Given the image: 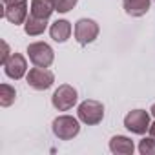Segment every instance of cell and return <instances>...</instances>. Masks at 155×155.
I'll return each instance as SVG.
<instances>
[{
  "instance_id": "21",
  "label": "cell",
  "mask_w": 155,
  "mask_h": 155,
  "mask_svg": "<svg viewBox=\"0 0 155 155\" xmlns=\"http://www.w3.org/2000/svg\"><path fill=\"white\" fill-rule=\"evenodd\" d=\"M150 113H151V115H153V117H155V102H153V104H151V108H150Z\"/></svg>"
},
{
  "instance_id": "5",
  "label": "cell",
  "mask_w": 155,
  "mask_h": 155,
  "mask_svg": "<svg viewBox=\"0 0 155 155\" xmlns=\"http://www.w3.org/2000/svg\"><path fill=\"white\" fill-rule=\"evenodd\" d=\"M26 82L31 90L35 91H46L49 90L53 84H55V73L48 68H40V66H35L28 71L26 75Z\"/></svg>"
},
{
  "instance_id": "16",
  "label": "cell",
  "mask_w": 155,
  "mask_h": 155,
  "mask_svg": "<svg viewBox=\"0 0 155 155\" xmlns=\"http://www.w3.org/2000/svg\"><path fill=\"white\" fill-rule=\"evenodd\" d=\"M139 153L140 155H155V139L144 137L139 140Z\"/></svg>"
},
{
  "instance_id": "20",
  "label": "cell",
  "mask_w": 155,
  "mask_h": 155,
  "mask_svg": "<svg viewBox=\"0 0 155 155\" xmlns=\"http://www.w3.org/2000/svg\"><path fill=\"white\" fill-rule=\"evenodd\" d=\"M18 0H2V6H9V4H15Z\"/></svg>"
},
{
  "instance_id": "14",
  "label": "cell",
  "mask_w": 155,
  "mask_h": 155,
  "mask_svg": "<svg viewBox=\"0 0 155 155\" xmlns=\"http://www.w3.org/2000/svg\"><path fill=\"white\" fill-rule=\"evenodd\" d=\"M29 13L35 17H40V18H49L55 13V6L51 0H31Z\"/></svg>"
},
{
  "instance_id": "18",
  "label": "cell",
  "mask_w": 155,
  "mask_h": 155,
  "mask_svg": "<svg viewBox=\"0 0 155 155\" xmlns=\"http://www.w3.org/2000/svg\"><path fill=\"white\" fill-rule=\"evenodd\" d=\"M11 55H13V51H11L9 44H8L6 40H2V55H0V64H4V62H6Z\"/></svg>"
},
{
  "instance_id": "10",
  "label": "cell",
  "mask_w": 155,
  "mask_h": 155,
  "mask_svg": "<svg viewBox=\"0 0 155 155\" xmlns=\"http://www.w3.org/2000/svg\"><path fill=\"white\" fill-rule=\"evenodd\" d=\"M71 33H73V26H71V22L66 20V18H58V20H55V22L49 26V37H51L55 42H58V44L68 42L69 37H71Z\"/></svg>"
},
{
  "instance_id": "17",
  "label": "cell",
  "mask_w": 155,
  "mask_h": 155,
  "mask_svg": "<svg viewBox=\"0 0 155 155\" xmlns=\"http://www.w3.org/2000/svg\"><path fill=\"white\" fill-rule=\"evenodd\" d=\"M53 6H55V11L58 13H69L77 4H79V0H51Z\"/></svg>"
},
{
  "instance_id": "6",
  "label": "cell",
  "mask_w": 155,
  "mask_h": 155,
  "mask_svg": "<svg viewBox=\"0 0 155 155\" xmlns=\"http://www.w3.org/2000/svg\"><path fill=\"white\" fill-rule=\"evenodd\" d=\"M99 31H101V28H99L97 20H93V18H79L73 28L75 40L81 46H88V44L95 42L99 37Z\"/></svg>"
},
{
  "instance_id": "12",
  "label": "cell",
  "mask_w": 155,
  "mask_h": 155,
  "mask_svg": "<svg viewBox=\"0 0 155 155\" xmlns=\"http://www.w3.org/2000/svg\"><path fill=\"white\" fill-rule=\"evenodd\" d=\"M151 8V0H122V9L128 17H144Z\"/></svg>"
},
{
  "instance_id": "9",
  "label": "cell",
  "mask_w": 155,
  "mask_h": 155,
  "mask_svg": "<svg viewBox=\"0 0 155 155\" xmlns=\"http://www.w3.org/2000/svg\"><path fill=\"white\" fill-rule=\"evenodd\" d=\"M28 15H29V2L28 0H18L15 4L4 6V11H2V17L9 24H15V26H24Z\"/></svg>"
},
{
  "instance_id": "4",
  "label": "cell",
  "mask_w": 155,
  "mask_h": 155,
  "mask_svg": "<svg viewBox=\"0 0 155 155\" xmlns=\"http://www.w3.org/2000/svg\"><path fill=\"white\" fill-rule=\"evenodd\" d=\"M77 101H79V91L71 84H60L51 95V104L57 111H69Z\"/></svg>"
},
{
  "instance_id": "19",
  "label": "cell",
  "mask_w": 155,
  "mask_h": 155,
  "mask_svg": "<svg viewBox=\"0 0 155 155\" xmlns=\"http://www.w3.org/2000/svg\"><path fill=\"white\" fill-rule=\"evenodd\" d=\"M148 135L155 139V122H151V124H150V130H148Z\"/></svg>"
},
{
  "instance_id": "1",
  "label": "cell",
  "mask_w": 155,
  "mask_h": 155,
  "mask_svg": "<svg viewBox=\"0 0 155 155\" xmlns=\"http://www.w3.org/2000/svg\"><path fill=\"white\" fill-rule=\"evenodd\" d=\"M51 131L58 140H71L81 133V119L73 115H58L51 122Z\"/></svg>"
},
{
  "instance_id": "7",
  "label": "cell",
  "mask_w": 155,
  "mask_h": 155,
  "mask_svg": "<svg viewBox=\"0 0 155 155\" xmlns=\"http://www.w3.org/2000/svg\"><path fill=\"white\" fill-rule=\"evenodd\" d=\"M150 115H151L150 111L140 110V108L131 110V111H128L126 117H124V128H126L128 131L135 133V135H144V133L150 130V124H151Z\"/></svg>"
},
{
  "instance_id": "15",
  "label": "cell",
  "mask_w": 155,
  "mask_h": 155,
  "mask_svg": "<svg viewBox=\"0 0 155 155\" xmlns=\"http://www.w3.org/2000/svg\"><path fill=\"white\" fill-rule=\"evenodd\" d=\"M17 101V90L11 84H2L0 86V106L2 108H9L11 104H15Z\"/></svg>"
},
{
  "instance_id": "11",
  "label": "cell",
  "mask_w": 155,
  "mask_h": 155,
  "mask_svg": "<svg viewBox=\"0 0 155 155\" xmlns=\"http://www.w3.org/2000/svg\"><path fill=\"white\" fill-rule=\"evenodd\" d=\"M110 151L115 155H131L135 151V144L126 135H113L110 139Z\"/></svg>"
},
{
  "instance_id": "13",
  "label": "cell",
  "mask_w": 155,
  "mask_h": 155,
  "mask_svg": "<svg viewBox=\"0 0 155 155\" xmlns=\"http://www.w3.org/2000/svg\"><path fill=\"white\" fill-rule=\"evenodd\" d=\"M48 29V18H40L35 15H28L26 22H24V33L28 37H38Z\"/></svg>"
},
{
  "instance_id": "2",
  "label": "cell",
  "mask_w": 155,
  "mask_h": 155,
  "mask_svg": "<svg viewBox=\"0 0 155 155\" xmlns=\"http://www.w3.org/2000/svg\"><path fill=\"white\" fill-rule=\"evenodd\" d=\"M77 117L86 126H95L104 119V104L95 99H86L77 108Z\"/></svg>"
},
{
  "instance_id": "3",
  "label": "cell",
  "mask_w": 155,
  "mask_h": 155,
  "mask_svg": "<svg viewBox=\"0 0 155 155\" xmlns=\"http://www.w3.org/2000/svg\"><path fill=\"white\" fill-rule=\"evenodd\" d=\"M28 57L31 60L33 66H40V68H49L55 60V51L53 48L48 44V42H42V40H37V42H31L28 48Z\"/></svg>"
},
{
  "instance_id": "8",
  "label": "cell",
  "mask_w": 155,
  "mask_h": 155,
  "mask_svg": "<svg viewBox=\"0 0 155 155\" xmlns=\"http://www.w3.org/2000/svg\"><path fill=\"white\" fill-rule=\"evenodd\" d=\"M2 68H4V73L13 81H20L28 75V60L22 53H17V51H13V55L2 64Z\"/></svg>"
}]
</instances>
